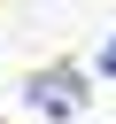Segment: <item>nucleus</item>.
I'll list each match as a JSON object with an SVG mask.
<instances>
[{
  "label": "nucleus",
  "mask_w": 116,
  "mask_h": 124,
  "mask_svg": "<svg viewBox=\"0 0 116 124\" xmlns=\"http://www.w3.org/2000/svg\"><path fill=\"white\" fill-rule=\"evenodd\" d=\"M23 101H31L39 116H77V108H85V85H77V78H62V70H46V78H31V85H23Z\"/></svg>",
  "instance_id": "f257e3e1"
},
{
  "label": "nucleus",
  "mask_w": 116,
  "mask_h": 124,
  "mask_svg": "<svg viewBox=\"0 0 116 124\" xmlns=\"http://www.w3.org/2000/svg\"><path fill=\"white\" fill-rule=\"evenodd\" d=\"M101 70H108V78H116V39H108V46H101Z\"/></svg>",
  "instance_id": "f03ea898"
}]
</instances>
